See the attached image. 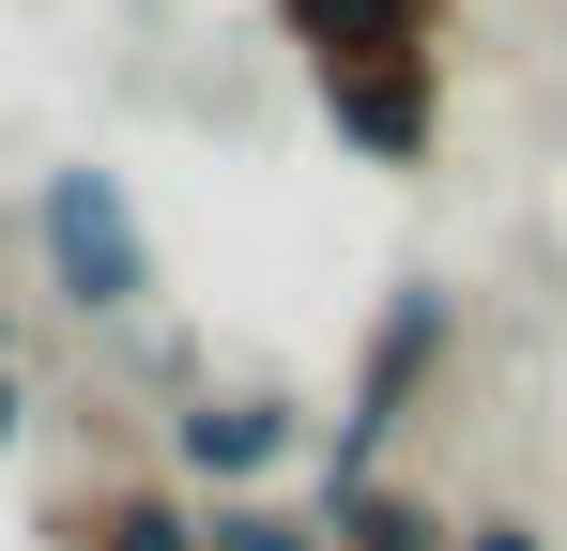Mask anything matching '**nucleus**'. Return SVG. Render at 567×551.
Wrapping results in <instances>:
<instances>
[{"label": "nucleus", "mask_w": 567, "mask_h": 551, "mask_svg": "<svg viewBox=\"0 0 567 551\" xmlns=\"http://www.w3.org/2000/svg\"><path fill=\"white\" fill-rule=\"evenodd\" d=\"M461 367V291L445 276H399L383 291V322H369V353H353V398H338V445H322V490H369L383 445L414 429V398Z\"/></svg>", "instance_id": "f257e3e1"}, {"label": "nucleus", "mask_w": 567, "mask_h": 551, "mask_svg": "<svg viewBox=\"0 0 567 551\" xmlns=\"http://www.w3.org/2000/svg\"><path fill=\"white\" fill-rule=\"evenodd\" d=\"M31 246H47V291L78 322H138L154 306V230H138L123 169H47L31 184Z\"/></svg>", "instance_id": "f03ea898"}, {"label": "nucleus", "mask_w": 567, "mask_h": 551, "mask_svg": "<svg viewBox=\"0 0 567 551\" xmlns=\"http://www.w3.org/2000/svg\"><path fill=\"white\" fill-rule=\"evenodd\" d=\"M169 459H185L215 506H246L277 459H307V414H291L277 383H199L185 414H169Z\"/></svg>", "instance_id": "7ed1b4c3"}, {"label": "nucleus", "mask_w": 567, "mask_h": 551, "mask_svg": "<svg viewBox=\"0 0 567 551\" xmlns=\"http://www.w3.org/2000/svg\"><path fill=\"white\" fill-rule=\"evenodd\" d=\"M307 77H369V62H445V0H277Z\"/></svg>", "instance_id": "20e7f679"}, {"label": "nucleus", "mask_w": 567, "mask_h": 551, "mask_svg": "<svg viewBox=\"0 0 567 551\" xmlns=\"http://www.w3.org/2000/svg\"><path fill=\"white\" fill-rule=\"evenodd\" d=\"M322 551H461V506L369 475V490H322Z\"/></svg>", "instance_id": "39448f33"}, {"label": "nucleus", "mask_w": 567, "mask_h": 551, "mask_svg": "<svg viewBox=\"0 0 567 551\" xmlns=\"http://www.w3.org/2000/svg\"><path fill=\"white\" fill-rule=\"evenodd\" d=\"M62 551H199V506H169V490H78Z\"/></svg>", "instance_id": "423d86ee"}, {"label": "nucleus", "mask_w": 567, "mask_h": 551, "mask_svg": "<svg viewBox=\"0 0 567 551\" xmlns=\"http://www.w3.org/2000/svg\"><path fill=\"white\" fill-rule=\"evenodd\" d=\"M199 551H322V521H291V506H199Z\"/></svg>", "instance_id": "0eeeda50"}, {"label": "nucleus", "mask_w": 567, "mask_h": 551, "mask_svg": "<svg viewBox=\"0 0 567 551\" xmlns=\"http://www.w3.org/2000/svg\"><path fill=\"white\" fill-rule=\"evenodd\" d=\"M461 551H553V521H522V506H491V521H461Z\"/></svg>", "instance_id": "6e6552de"}, {"label": "nucleus", "mask_w": 567, "mask_h": 551, "mask_svg": "<svg viewBox=\"0 0 567 551\" xmlns=\"http://www.w3.org/2000/svg\"><path fill=\"white\" fill-rule=\"evenodd\" d=\"M16 414H31V398H16V383H0V445H16Z\"/></svg>", "instance_id": "1a4fd4ad"}]
</instances>
